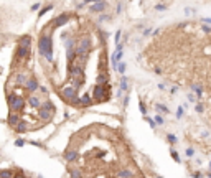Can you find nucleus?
Listing matches in <instances>:
<instances>
[{
	"mask_svg": "<svg viewBox=\"0 0 211 178\" xmlns=\"http://www.w3.org/2000/svg\"><path fill=\"white\" fill-rule=\"evenodd\" d=\"M30 51L31 38H20L5 81L7 122L18 134L40 130L56 114V106L50 99L48 89L30 69Z\"/></svg>",
	"mask_w": 211,
	"mask_h": 178,
	"instance_id": "2",
	"label": "nucleus"
},
{
	"mask_svg": "<svg viewBox=\"0 0 211 178\" xmlns=\"http://www.w3.org/2000/svg\"><path fill=\"white\" fill-rule=\"evenodd\" d=\"M201 21H203V23H211V18H203Z\"/></svg>",
	"mask_w": 211,
	"mask_h": 178,
	"instance_id": "14",
	"label": "nucleus"
},
{
	"mask_svg": "<svg viewBox=\"0 0 211 178\" xmlns=\"http://www.w3.org/2000/svg\"><path fill=\"white\" fill-rule=\"evenodd\" d=\"M196 111L201 112V111H203V106H201V104H196Z\"/></svg>",
	"mask_w": 211,
	"mask_h": 178,
	"instance_id": "12",
	"label": "nucleus"
},
{
	"mask_svg": "<svg viewBox=\"0 0 211 178\" xmlns=\"http://www.w3.org/2000/svg\"><path fill=\"white\" fill-rule=\"evenodd\" d=\"M157 109H160L162 112H168V111H167V107H163V106H157Z\"/></svg>",
	"mask_w": 211,
	"mask_h": 178,
	"instance_id": "11",
	"label": "nucleus"
},
{
	"mask_svg": "<svg viewBox=\"0 0 211 178\" xmlns=\"http://www.w3.org/2000/svg\"><path fill=\"white\" fill-rule=\"evenodd\" d=\"M86 3H89V2H94V3H98V2H104V0H84Z\"/></svg>",
	"mask_w": 211,
	"mask_h": 178,
	"instance_id": "13",
	"label": "nucleus"
},
{
	"mask_svg": "<svg viewBox=\"0 0 211 178\" xmlns=\"http://www.w3.org/2000/svg\"><path fill=\"white\" fill-rule=\"evenodd\" d=\"M150 31H152L150 28H145V30H144V36H149V35H150Z\"/></svg>",
	"mask_w": 211,
	"mask_h": 178,
	"instance_id": "10",
	"label": "nucleus"
},
{
	"mask_svg": "<svg viewBox=\"0 0 211 178\" xmlns=\"http://www.w3.org/2000/svg\"><path fill=\"white\" fill-rule=\"evenodd\" d=\"M155 10L163 12V10H167V5H163V3H157V5H155Z\"/></svg>",
	"mask_w": 211,
	"mask_h": 178,
	"instance_id": "5",
	"label": "nucleus"
},
{
	"mask_svg": "<svg viewBox=\"0 0 211 178\" xmlns=\"http://www.w3.org/2000/svg\"><path fill=\"white\" fill-rule=\"evenodd\" d=\"M117 71L119 73H124V71H125V64H124V63H119V64H117Z\"/></svg>",
	"mask_w": 211,
	"mask_h": 178,
	"instance_id": "7",
	"label": "nucleus"
},
{
	"mask_svg": "<svg viewBox=\"0 0 211 178\" xmlns=\"http://www.w3.org/2000/svg\"><path fill=\"white\" fill-rule=\"evenodd\" d=\"M101 21H106V20H111V15H101V18H99Z\"/></svg>",
	"mask_w": 211,
	"mask_h": 178,
	"instance_id": "8",
	"label": "nucleus"
},
{
	"mask_svg": "<svg viewBox=\"0 0 211 178\" xmlns=\"http://www.w3.org/2000/svg\"><path fill=\"white\" fill-rule=\"evenodd\" d=\"M63 155L69 178H147L125 135L106 122L82 125Z\"/></svg>",
	"mask_w": 211,
	"mask_h": 178,
	"instance_id": "1",
	"label": "nucleus"
},
{
	"mask_svg": "<svg viewBox=\"0 0 211 178\" xmlns=\"http://www.w3.org/2000/svg\"><path fill=\"white\" fill-rule=\"evenodd\" d=\"M0 178H33L21 168L8 167V168H0Z\"/></svg>",
	"mask_w": 211,
	"mask_h": 178,
	"instance_id": "3",
	"label": "nucleus"
},
{
	"mask_svg": "<svg viewBox=\"0 0 211 178\" xmlns=\"http://www.w3.org/2000/svg\"><path fill=\"white\" fill-rule=\"evenodd\" d=\"M106 7H107V3H106V2H98V3H94V5L89 7V10L93 12V13H99V12H104V10H106Z\"/></svg>",
	"mask_w": 211,
	"mask_h": 178,
	"instance_id": "4",
	"label": "nucleus"
},
{
	"mask_svg": "<svg viewBox=\"0 0 211 178\" xmlns=\"http://www.w3.org/2000/svg\"><path fill=\"white\" fill-rule=\"evenodd\" d=\"M120 36H122V31H120V30L116 31V45H119V43H120Z\"/></svg>",
	"mask_w": 211,
	"mask_h": 178,
	"instance_id": "6",
	"label": "nucleus"
},
{
	"mask_svg": "<svg viewBox=\"0 0 211 178\" xmlns=\"http://www.w3.org/2000/svg\"><path fill=\"white\" fill-rule=\"evenodd\" d=\"M203 31H205V33H210V31H211V26L205 25V26H203Z\"/></svg>",
	"mask_w": 211,
	"mask_h": 178,
	"instance_id": "9",
	"label": "nucleus"
}]
</instances>
